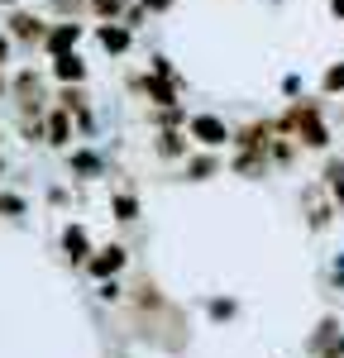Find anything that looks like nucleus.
Returning <instances> with one entry per match:
<instances>
[{"label": "nucleus", "instance_id": "nucleus-1", "mask_svg": "<svg viewBox=\"0 0 344 358\" xmlns=\"http://www.w3.org/2000/svg\"><path fill=\"white\" fill-rule=\"evenodd\" d=\"M273 143H278V120H254V124L234 129V158H229V167L239 177H263L273 167Z\"/></svg>", "mask_w": 344, "mask_h": 358}, {"label": "nucleus", "instance_id": "nucleus-2", "mask_svg": "<svg viewBox=\"0 0 344 358\" xmlns=\"http://www.w3.org/2000/svg\"><path fill=\"white\" fill-rule=\"evenodd\" d=\"M278 129L292 134L301 148H311V153H325L330 148V124H325V115H320V101H292L278 120Z\"/></svg>", "mask_w": 344, "mask_h": 358}, {"label": "nucleus", "instance_id": "nucleus-3", "mask_svg": "<svg viewBox=\"0 0 344 358\" xmlns=\"http://www.w3.org/2000/svg\"><path fill=\"white\" fill-rule=\"evenodd\" d=\"M10 101H15V115L20 120H43L48 115V91H43V82L34 77V72H15V82H10Z\"/></svg>", "mask_w": 344, "mask_h": 358}, {"label": "nucleus", "instance_id": "nucleus-4", "mask_svg": "<svg viewBox=\"0 0 344 358\" xmlns=\"http://www.w3.org/2000/svg\"><path fill=\"white\" fill-rule=\"evenodd\" d=\"M48 24L53 20H43V15H34V10H10V20H5V34L20 43V48H43V38H48Z\"/></svg>", "mask_w": 344, "mask_h": 358}, {"label": "nucleus", "instance_id": "nucleus-5", "mask_svg": "<svg viewBox=\"0 0 344 358\" xmlns=\"http://www.w3.org/2000/svg\"><path fill=\"white\" fill-rule=\"evenodd\" d=\"M187 134L196 138L201 148H215V153H220V148H234V129H229L220 115H210V110L192 115V120H187Z\"/></svg>", "mask_w": 344, "mask_h": 358}, {"label": "nucleus", "instance_id": "nucleus-6", "mask_svg": "<svg viewBox=\"0 0 344 358\" xmlns=\"http://www.w3.org/2000/svg\"><path fill=\"white\" fill-rule=\"evenodd\" d=\"M82 38H86V24H77V20H53V24H48V38H43V53L48 57L77 53Z\"/></svg>", "mask_w": 344, "mask_h": 358}, {"label": "nucleus", "instance_id": "nucleus-7", "mask_svg": "<svg viewBox=\"0 0 344 358\" xmlns=\"http://www.w3.org/2000/svg\"><path fill=\"white\" fill-rule=\"evenodd\" d=\"M96 43H101L110 57H124L129 48H134V29L124 24V20H101V24H96Z\"/></svg>", "mask_w": 344, "mask_h": 358}, {"label": "nucleus", "instance_id": "nucleus-8", "mask_svg": "<svg viewBox=\"0 0 344 358\" xmlns=\"http://www.w3.org/2000/svg\"><path fill=\"white\" fill-rule=\"evenodd\" d=\"M72 129H77V120H72V110H62V106H48V115H43V143H53V148H72Z\"/></svg>", "mask_w": 344, "mask_h": 358}, {"label": "nucleus", "instance_id": "nucleus-9", "mask_svg": "<svg viewBox=\"0 0 344 358\" xmlns=\"http://www.w3.org/2000/svg\"><path fill=\"white\" fill-rule=\"evenodd\" d=\"M129 263V253H124V244H106V248H96L91 253V263H86V273L96 277V282H110L120 268Z\"/></svg>", "mask_w": 344, "mask_h": 358}, {"label": "nucleus", "instance_id": "nucleus-10", "mask_svg": "<svg viewBox=\"0 0 344 358\" xmlns=\"http://www.w3.org/2000/svg\"><path fill=\"white\" fill-rule=\"evenodd\" d=\"M215 172H220V153L215 148H201V153H187L182 158V177L187 182H210Z\"/></svg>", "mask_w": 344, "mask_h": 358}, {"label": "nucleus", "instance_id": "nucleus-11", "mask_svg": "<svg viewBox=\"0 0 344 358\" xmlns=\"http://www.w3.org/2000/svg\"><path fill=\"white\" fill-rule=\"evenodd\" d=\"M67 167H72V177H82V182L106 177V158L91 153V148H67Z\"/></svg>", "mask_w": 344, "mask_h": 358}, {"label": "nucleus", "instance_id": "nucleus-12", "mask_svg": "<svg viewBox=\"0 0 344 358\" xmlns=\"http://www.w3.org/2000/svg\"><path fill=\"white\" fill-rule=\"evenodd\" d=\"M48 62H53L57 86H82L86 82V57L82 53H62V57H48Z\"/></svg>", "mask_w": 344, "mask_h": 358}, {"label": "nucleus", "instance_id": "nucleus-13", "mask_svg": "<svg viewBox=\"0 0 344 358\" xmlns=\"http://www.w3.org/2000/svg\"><path fill=\"white\" fill-rule=\"evenodd\" d=\"M57 106H62V110H72V120H77V129H82V134H91V106H86V91H82V86H62V91H57Z\"/></svg>", "mask_w": 344, "mask_h": 358}, {"label": "nucleus", "instance_id": "nucleus-14", "mask_svg": "<svg viewBox=\"0 0 344 358\" xmlns=\"http://www.w3.org/2000/svg\"><path fill=\"white\" fill-rule=\"evenodd\" d=\"M62 253H67L72 263H91L96 248H91V234H86L82 224H67V229H62Z\"/></svg>", "mask_w": 344, "mask_h": 358}, {"label": "nucleus", "instance_id": "nucleus-15", "mask_svg": "<svg viewBox=\"0 0 344 358\" xmlns=\"http://www.w3.org/2000/svg\"><path fill=\"white\" fill-rule=\"evenodd\" d=\"M187 129H158V134H153V153H158V158H187Z\"/></svg>", "mask_w": 344, "mask_h": 358}, {"label": "nucleus", "instance_id": "nucleus-16", "mask_svg": "<svg viewBox=\"0 0 344 358\" xmlns=\"http://www.w3.org/2000/svg\"><path fill=\"white\" fill-rule=\"evenodd\" d=\"M315 358H344V334L335 330V320H325L320 330H315Z\"/></svg>", "mask_w": 344, "mask_h": 358}, {"label": "nucleus", "instance_id": "nucleus-17", "mask_svg": "<svg viewBox=\"0 0 344 358\" xmlns=\"http://www.w3.org/2000/svg\"><path fill=\"white\" fill-rule=\"evenodd\" d=\"M110 210H115V220H120V224H134V220H139V196H134V192H115L110 196Z\"/></svg>", "mask_w": 344, "mask_h": 358}, {"label": "nucleus", "instance_id": "nucleus-18", "mask_svg": "<svg viewBox=\"0 0 344 358\" xmlns=\"http://www.w3.org/2000/svg\"><path fill=\"white\" fill-rule=\"evenodd\" d=\"M325 192H330V201L344 210V163H340V158L325 163Z\"/></svg>", "mask_w": 344, "mask_h": 358}, {"label": "nucleus", "instance_id": "nucleus-19", "mask_svg": "<svg viewBox=\"0 0 344 358\" xmlns=\"http://www.w3.org/2000/svg\"><path fill=\"white\" fill-rule=\"evenodd\" d=\"M82 10H91V0H48L53 20H82Z\"/></svg>", "mask_w": 344, "mask_h": 358}, {"label": "nucleus", "instance_id": "nucleus-20", "mask_svg": "<svg viewBox=\"0 0 344 358\" xmlns=\"http://www.w3.org/2000/svg\"><path fill=\"white\" fill-rule=\"evenodd\" d=\"M320 91H325V96H344V62H330V67H325Z\"/></svg>", "mask_w": 344, "mask_h": 358}, {"label": "nucleus", "instance_id": "nucleus-21", "mask_svg": "<svg viewBox=\"0 0 344 358\" xmlns=\"http://www.w3.org/2000/svg\"><path fill=\"white\" fill-rule=\"evenodd\" d=\"M124 10H129L124 0H91V15L96 20H124Z\"/></svg>", "mask_w": 344, "mask_h": 358}, {"label": "nucleus", "instance_id": "nucleus-22", "mask_svg": "<svg viewBox=\"0 0 344 358\" xmlns=\"http://www.w3.org/2000/svg\"><path fill=\"white\" fill-rule=\"evenodd\" d=\"M153 124H158V129H182V124H187V110H182V106H168V110H153Z\"/></svg>", "mask_w": 344, "mask_h": 358}, {"label": "nucleus", "instance_id": "nucleus-23", "mask_svg": "<svg viewBox=\"0 0 344 358\" xmlns=\"http://www.w3.org/2000/svg\"><path fill=\"white\" fill-rule=\"evenodd\" d=\"M0 215H24V201H20V196H5V192H0Z\"/></svg>", "mask_w": 344, "mask_h": 358}, {"label": "nucleus", "instance_id": "nucleus-24", "mask_svg": "<svg viewBox=\"0 0 344 358\" xmlns=\"http://www.w3.org/2000/svg\"><path fill=\"white\" fill-rule=\"evenodd\" d=\"M10 53H15V38H10V34H0V72L10 67Z\"/></svg>", "mask_w": 344, "mask_h": 358}, {"label": "nucleus", "instance_id": "nucleus-25", "mask_svg": "<svg viewBox=\"0 0 344 358\" xmlns=\"http://www.w3.org/2000/svg\"><path fill=\"white\" fill-rule=\"evenodd\" d=\"M143 10H148V15H168L172 5H177V0H139Z\"/></svg>", "mask_w": 344, "mask_h": 358}, {"label": "nucleus", "instance_id": "nucleus-26", "mask_svg": "<svg viewBox=\"0 0 344 358\" xmlns=\"http://www.w3.org/2000/svg\"><path fill=\"white\" fill-rule=\"evenodd\" d=\"M210 315H215V320H229V315H234V301H210Z\"/></svg>", "mask_w": 344, "mask_h": 358}, {"label": "nucleus", "instance_id": "nucleus-27", "mask_svg": "<svg viewBox=\"0 0 344 358\" xmlns=\"http://www.w3.org/2000/svg\"><path fill=\"white\" fill-rule=\"evenodd\" d=\"M330 15H335V20L344 24V0H330Z\"/></svg>", "mask_w": 344, "mask_h": 358}, {"label": "nucleus", "instance_id": "nucleus-28", "mask_svg": "<svg viewBox=\"0 0 344 358\" xmlns=\"http://www.w3.org/2000/svg\"><path fill=\"white\" fill-rule=\"evenodd\" d=\"M0 101H10V82H5V72H0Z\"/></svg>", "mask_w": 344, "mask_h": 358}, {"label": "nucleus", "instance_id": "nucleus-29", "mask_svg": "<svg viewBox=\"0 0 344 358\" xmlns=\"http://www.w3.org/2000/svg\"><path fill=\"white\" fill-rule=\"evenodd\" d=\"M0 5H20V0H0Z\"/></svg>", "mask_w": 344, "mask_h": 358}, {"label": "nucleus", "instance_id": "nucleus-30", "mask_svg": "<svg viewBox=\"0 0 344 358\" xmlns=\"http://www.w3.org/2000/svg\"><path fill=\"white\" fill-rule=\"evenodd\" d=\"M0 172H5V163H0Z\"/></svg>", "mask_w": 344, "mask_h": 358}]
</instances>
